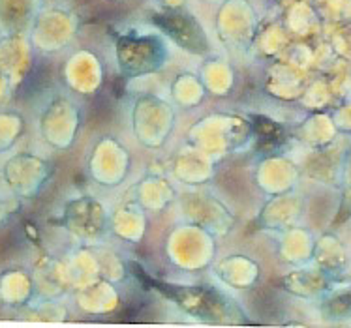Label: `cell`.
Here are the masks:
<instances>
[{"label": "cell", "mask_w": 351, "mask_h": 328, "mask_svg": "<svg viewBox=\"0 0 351 328\" xmlns=\"http://www.w3.org/2000/svg\"><path fill=\"white\" fill-rule=\"evenodd\" d=\"M0 40H2V36H0Z\"/></svg>", "instance_id": "6"}, {"label": "cell", "mask_w": 351, "mask_h": 328, "mask_svg": "<svg viewBox=\"0 0 351 328\" xmlns=\"http://www.w3.org/2000/svg\"><path fill=\"white\" fill-rule=\"evenodd\" d=\"M6 214H8L6 201H4V199H2V197H0V223L4 221V218H6Z\"/></svg>", "instance_id": "4"}, {"label": "cell", "mask_w": 351, "mask_h": 328, "mask_svg": "<svg viewBox=\"0 0 351 328\" xmlns=\"http://www.w3.org/2000/svg\"><path fill=\"white\" fill-rule=\"evenodd\" d=\"M43 164L38 157L15 156L4 165V180L15 193H34Z\"/></svg>", "instance_id": "1"}, {"label": "cell", "mask_w": 351, "mask_h": 328, "mask_svg": "<svg viewBox=\"0 0 351 328\" xmlns=\"http://www.w3.org/2000/svg\"><path fill=\"white\" fill-rule=\"evenodd\" d=\"M21 118L17 114L0 113V152L12 147L15 141V136H19L21 128Z\"/></svg>", "instance_id": "3"}, {"label": "cell", "mask_w": 351, "mask_h": 328, "mask_svg": "<svg viewBox=\"0 0 351 328\" xmlns=\"http://www.w3.org/2000/svg\"><path fill=\"white\" fill-rule=\"evenodd\" d=\"M8 81H10V79H8L6 73H4V72H2V70H0V92H2L4 88H6ZM2 94H4V92H2Z\"/></svg>", "instance_id": "5"}, {"label": "cell", "mask_w": 351, "mask_h": 328, "mask_svg": "<svg viewBox=\"0 0 351 328\" xmlns=\"http://www.w3.org/2000/svg\"><path fill=\"white\" fill-rule=\"evenodd\" d=\"M38 0H0V30L17 34L27 29L38 15Z\"/></svg>", "instance_id": "2"}]
</instances>
